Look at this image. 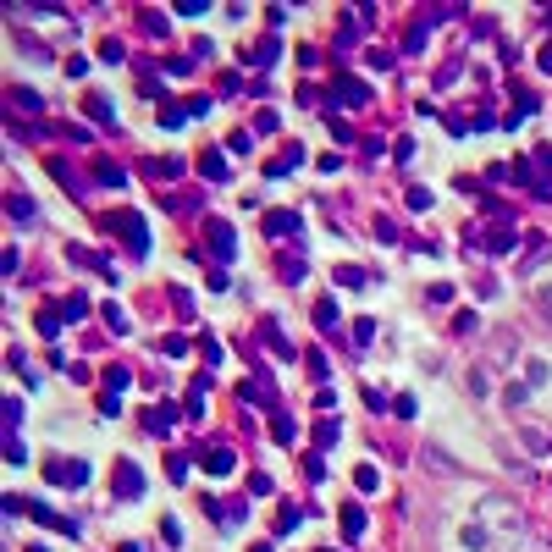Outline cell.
Wrapping results in <instances>:
<instances>
[{
    "instance_id": "cell-23",
    "label": "cell",
    "mask_w": 552,
    "mask_h": 552,
    "mask_svg": "<svg viewBox=\"0 0 552 552\" xmlns=\"http://www.w3.org/2000/svg\"><path fill=\"white\" fill-rule=\"evenodd\" d=\"M459 331H464V337H475V331H480V315H475V310H464V315H459Z\"/></svg>"
},
{
    "instance_id": "cell-16",
    "label": "cell",
    "mask_w": 552,
    "mask_h": 552,
    "mask_svg": "<svg viewBox=\"0 0 552 552\" xmlns=\"http://www.w3.org/2000/svg\"><path fill=\"white\" fill-rule=\"evenodd\" d=\"M342 530H348V536H365V514H359V508H342Z\"/></svg>"
},
{
    "instance_id": "cell-15",
    "label": "cell",
    "mask_w": 552,
    "mask_h": 552,
    "mask_svg": "<svg viewBox=\"0 0 552 552\" xmlns=\"http://www.w3.org/2000/svg\"><path fill=\"white\" fill-rule=\"evenodd\" d=\"M61 315H67V320H83V315H88V299H83V293H72V299L61 304Z\"/></svg>"
},
{
    "instance_id": "cell-25",
    "label": "cell",
    "mask_w": 552,
    "mask_h": 552,
    "mask_svg": "<svg viewBox=\"0 0 552 552\" xmlns=\"http://www.w3.org/2000/svg\"><path fill=\"white\" fill-rule=\"evenodd\" d=\"M542 72H552V45H547V50H542Z\"/></svg>"
},
{
    "instance_id": "cell-4",
    "label": "cell",
    "mask_w": 552,
    "mask_h": 552,
    "mask_svg": "<svg viewBox=\"0 0 552 552\" xmlns=\"http://www.w3.org/2000/svg\"><path fill=\"white\" fill-rule=\"evenodd\" d=\"M139 491H144V475L133 470V464H122L116 470V497H139Z\"/></svg>"
},
{
    "instance_id": "cell-24",
    "label": "cell",
    "mask_w": 552,
    "mask_h": 552,
    "mask_svg": "<svg viewBox=\"0 0 552 552\" xmlns=\"http://www.w3.org/2000/svg\"><path fill=\"white\" fill-rule=\"evenodd\" d=\"M536 155H542V166H547V171H552V144H542V150H536Z\"/></svg>"
},
{
    "instance_id": "cell-7",
    "label": "cell",
    "mask_w": 552,
    "mask_h": 552,
    "mask_svg": "<svg viewBox=\"0 0 552 552\" xmlns=\"http://www.w3.org/2000/svg\"><path fill=\"white\" fill-rule=\"evenodd\" d=\"M337 94H348L354 105H370V88H365V83H359V78H348V72L337 78Z\"/></svg>"
},
{
    "instance_id": "cell-20",
    "label": "cell",
    "mask_w": 552,
    "mask_h": 552,
    "mask_svg": "<svg viewBox=\"0 0 552 552\" xmlns=\"http://www.w3.org/2000/svg\"><path fill=\"white\" fill-rule=\"evenodd\" d=\"M409 210H431V188H409Z\"/></svg>"
},
{
    "instance_id": "cell-21",
    "label": "cell",
    "mask_w": 552,
    "mask_h": 552,
    "mask_svg": "<svg viewBox=\"0 0 552 552\" xmlns=\"http://www.w3.org/2000/svg\"><path fill=\"white\" fill-rule=\"evenodd\" d=\"M315 320H320V326H331V320H337V304H331V299H320V304H315Z\"/></svg>"
},
{
    "instance_id": "cell-12",
    "label": "cell",
    "mask_w": 552,
    "mask_h": 552,
    "mask_svg": "<svg viewBox=\"0 0 552 552\" xmlns=\"http://www.w3.org/2000/svg\"><path fill=\"white\" fill-rule=\"evenodd\" d=\"M39 331L56 342V337H61V310H39Z\"/></svg>"
},
{
    "instance_id": "cell-11",
    "label": "cell",
    "mask_w": 552,
    "mask_h": 552,
    "mask_svg": "<svg viewBox=\"0 0 552 552\" xmlns=\"http://www.w3.org/2000/svg\"><path fill=\"white\" fill-rule=\"evenodd\" d=\"M370 276L359 271V265H337V287H365Z\"/></svg>"
},
{
    "instance_id": "cell-19",
    "label": "cell",
    "mask_w": 552,
    "mask_h": 552,
    "mask_svg": "<svg viewBox=\"0 0 552 552\" xmlns=\"http://www.w3.org/2000/svg\"><path fill=\"white\" fill-rule=\"evenodd\" d=\"M100 182H105V188H122L127 171H122V166H100Z\"/></svg>"
},
{
    "instance_id": "cell-9",
    "label": "cell",
    "mask_w": 552,
    "mask_h": 552,
    "mask_svg": "<svg viewBox=\"0 0 552 552\" xmlns=\"http://www.w3.org/2000/svg\"><path fill=\"white\" fill-rule=\"evenodd\" d=\"M205 470H210V475H232V470H237V459L227 453V448H216V453L205 459Z\"/></svg>"
},
{
    "instance_id": "cell-14",
    "label": "cell",
    "mask_w": 552,
    "mask_h": 552,
    "mask_svg": "<svg viewBox=\"0 0 552 552\" xmlns=\"http://www.w3.org/2000/svg\"><path fill=\"white\" fill-rule=\"evenodd\" d=\"M354 486H359V491H376V486H381V475L370 470V464H359V470H354Z\"/></svg>"
},
{
    "instance_id": "cell-6",
    "label": "cell",
    "mask_w": 552,
    "mask_h": 552,
    "mask_svg": "<svg viewBox=\"0 0 552 552\" xmlns=\"http://www.w3.org/2000/svg\"><path fill=\"white\" fill-rule=\"evenodd\" d=\"M210 237H216V260H232V254H237L232 227H227V221H210Z\"/></svg>"
},
{
    "instance_id": "cell-5",
    "label": "cell",
    "mask_w": 552,
    "mask_h": 552,
    "mask_svg": "<svg viewBox=\"0 0 552 552\" xmlns=\"http://www.w3.org/2000/svg\"><path fill=\"white\" fill-rule=\"evenodd\" d=\"M144 425H150V436H166V431L177 425V409H171V403H166V409H150V414H144Z\"/></svg>"
},
{
    "instance_id": "cell-2",
    "label": "cell",
    "mask_w": 552,
    "mask_h": 552,
    "mask_svg": "<svg viewBox=\"0 0 552 552\" xmlns=\"http://www.w3.org/2000/svg\"><path fill=\"white\" fill-rule=\"evenodd\" d=\"M122 227H127V237H133L127 249L144 260V254H150V232H144V216H139V210H127V216H122Z\"/></svg>"
},
{
    "instance_id": "cell-1",
    "label": "cell",
    "mask_w": 552,
    "mask_h": 552,
    "mask_svg": "<svg viewBox=\"0 0 552 552\" xmlns=\"http://www.w3.org/2000/svg\"><path fill=\"white\" fill-rule=\"evenodd\" d=\"M45 475H50V486H83V480H88V464H83V459H50Z\"/></svg>"
},
{
    "instance_id": "cell-13",
    "label": "cell",
    "mask_w": 552,
    "mask_h": 552,
    "mask_svg": "<svg viewBox=\"0 0 552 552\" xmlns=\"http://www.w3.org/2000/svg\"><path fill=\"white\" fill-rule=\"evenodd\" d=\"M199 171H205L210 182H221V177H227V160H221V155H205V160H199Z\"/></svg>"
},
{
    "instance_id": "cell-22",
    "label": "cell",
    "mask_w": 552,
    "mask_h": 552,
    "mask_svg": "<svg viewBox=\"0 0 552 552\" xmlns=\"http://www.w3.org/2000/svg\"><path fill=\"white\" fill-rule=\"evenodd\" d=\"M105 381H111V393H127V370L116 365V370H105Z\"/></svg>"
},
{
    "instance_id": "cell-3",
    "label": "cell",
    "mask_w": 552,
    "mask_h": 552,
    "mask_svg": "<svg viewBox=\"0 0 552 552\" xmlns=\"http://www.w3.org/2000/svg\"><path fill=\"white\" fill-rule=\"evenodd\" d=\"M304 221H299V210H276V216H265V232L271 237H287V232H299Z\"/></svg>"
},
{
    "instance_id": "cell-10",
    "label": "cell",
    "mask_w": 552,
    "mask_h": 552,
    "mask_svg": "<svg viewBox=\"0 0 552 552\" xmlns=\"http://www.w3.org/2000/svg\"><path fill=\"white\" fill-rule=\"evenodd\" d=\"M547 260H552V243H547V237H536V249H530V260H525L519 271L530 276V271H536V265H547Z\"/></svg>"
},
{
    "instance_id": "cell-8",
    "label": "cell",
    "mask_w": 552,
    "mask_h": 552,
    "mask_svg": "<svg viewBox=\"0 0 552 552\" xmlns=\"http://www.w3.org/2000/svg\"><path fill=\"white\" fill-rule=\"evenodd\" d=\"M205 393H210V376H199V381H194V393H188V420H199V414H205Z\"/></svg>"
},
{
    "instance_id": "cell-18",
    "label": "cell",
    "mask_w": 552,
    "mask_h": 552,
    "mask_svg": "<svg viewBox=\"0 0 552 552\" xmlns=\"http://www.w3.org/2000/svg\"><path fill=\"white\" fill-rule=\"evenodd\" d=\"M293 166H304V150H293V155H282V160H276V166H271V177H287Z\"/></svg>"
},
{
    "instance_id": "cell-17",
    "label": "cell",
    "mask_w": 552,
    "mask_h": 552,
    "mask_svg": "<svg viewBox=\"0 0 552 552\" xmlns=\"http://www.w3.org/2000/svg\"><path fill=\"white\" fill-rule=\"evenodd\" d=\"M337 436H342V425H337V420H320V431H315V442H320V448H331Z\"/></svg>"
}]
</instances>
